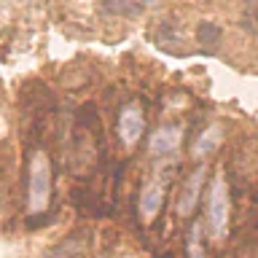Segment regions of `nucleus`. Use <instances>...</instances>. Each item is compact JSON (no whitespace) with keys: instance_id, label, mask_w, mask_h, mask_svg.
Listing matches in <instances>:
<instances>
[{"instance_id":"4","label":"nucleus","mask_w":258,"mask_h":258,"mask_svg":"<svg viewBox=\"0 0 258 258\" xmlns=\"http://www.w3.org/2000/svg\"><path fill=\"white\" fill-rule=\"evenodd\" d=\"M161 205H164V191H161V185L159 183H145L143 191H140V202H137L143 223L156 221V215L161 213Z\"/></svg>"},{"instance_id":"13","label":"nucleus","mask_w":258,"mask_h":258,"mask_svg":"<svg viewBox=\"0 0 258 258\" xmlns=\"http://www.w3.org/2000/svg\"><path fill=\"white\" fill-rule=\"evenodd\" d=\"M247 3H255V6H258V0H247Z\"/></svg>"},{"instance_id":"7","label":"nucleus","mask_w":258,"mask_h":258,"mask_svg":"<svg viewBox=\"0 0 258 258\" xmlns=\"http://www.w3.org/2000/svg\"><path fill=\"white\" fill-rule=\"evenodd\" d=\"M221 140H223V129L218 126V124H213V126H207L205 132H202L197 140H194V148H191V153L194 156H207V153H213L218 145H221Z\"/></svg>"},{"instance_id":"10","label":"nucleus","mask_w":258,"mask_h":258,"mask_svg":"<svg viewBox=\"0 0 258 258\" xmlns=\"http://www.w3.org/2000/svg\"><path fill=\"white\" fill-rule=\"evenodd\" d=\"M105 8L113 14H137V6H132L129 0H105Z\"/></svg>"},{"instance_id":"12","label":"nucleus","mask_w":258,"mask_h":258,"mask_svg":"<svg viewBox=\"0 0 258 258\" xmlns=\"http://www.w3.org/2000/svg\"><path fill=\"white\" fill-rule=\"evenodd\" d=\"M253 14H255V22H258V6H255V11H253Z\"/></svg>"},{"instance_id":"8","label":"nucleus","mask_w":258,"mask_h":258,"mask_svg":"<svg viewBox=\"0 0 258 258\" xmlns=\"http://www.w3.org/2000/svg\"><path fill=\"white\" fill-rule=\"evenodd\" d=\"M185 247H188V258H205V247H202V226L199 223L191 226Z\"/></svg>"},{"instance_id":"9","label":"nucleus","mask_w":258,"mask_h":258,"mask_svg":"<svg viewBox=\"0 0 258 258\" xmlns=\"http://www.w3.org/2000/svg\"><path fill=\"white\" fill-rule=\"evenodd\" d=\"M197 35H199V43L213 46V43H218V38H221V30H218L213 22H202L197 27Z\"/></svg>"},{"instance_id":"5","label":"nucleus","mask_w":258,"mask_h":258,"mask_svg":"<svg viewBox=\"0 0 258 258\" xmlns=\"http://www.w3.org/2000/svg\"><path fill=\"white\" fill-rule=\"evenodd\" d=\"M205 175H207V169L199 167V169H194V175L185 180L183 194H180V202H177V215H180V218H188L194 213V207H197V202H199V194H202Z\"/></svg>"},{"instance_id":"1","label":"nucleus","mask_w":258,"mask_h":258,"mask_svg":"<svg viewBox=\"0 0 258 258\" xmlns=\"http://www.w3.org/2000/svg\"><path fill=\"white\" fill-rule=\"evenodd\" d=\"M229 218H231V202H229V185H226L223 172H218L210 183V197H207V229L210 237L221 242L229 231Z\"/></svg>"},{"instance_id":"6","label":"nucleus","mask_w":258,"mask_h":258,"mask_svg":"<svg viewBox=\"0 0 258 258\" xmlns=\"http://www.w3.org/2000/svg\"><path fill=\"white\" fill-rule=\"evenodd\" d=\"M183 140V129L180 126H159L156 132L151 135L148 140V151L156 153V156H164V153H175L177 145Z\"/></svg>"},{"instance_id":"11","label":"nucleus","mask_w":258,"mask_h":258,"mask_svg":"<svg viewBox=\"0 0 258 258\" xmlns=\"http://www.w3.org/2000/svg\"><path fill=\"white\" fill-rule=\"evenodd\" d=\"M140 3H145V6H148V3H156V0H140Z\"/></svg>"},{"instance_id":"3","label":"nucleus","mask_w":258,"mask_h":258,"mask_svg":"<svg viewBox=\"0 0 258 258\" xmlns=\"http://www.w3.org/2000/svg\"><path fill=\"white\" fill-rule=\"evenodd\" d=\"M143 129H145V118H143V110L140 105H126L118 116V137L124 145H132L143 137Z\"/></svg>"},{"instance_id":"2","label":"nucleus","mask_w":258,"mask_h":258,"mask_svg":"<svg viewBox=\"0 0 258 258\" xmlns=\"http://www.w3.org/2000/svg\"><path fill=\"white\" fill-rule=\"evenodd\" d=\"M48 199H51V161L43 151H35L30 161V213H43L48 207Z\"/></svg>"}]
</instances>
